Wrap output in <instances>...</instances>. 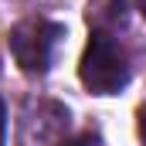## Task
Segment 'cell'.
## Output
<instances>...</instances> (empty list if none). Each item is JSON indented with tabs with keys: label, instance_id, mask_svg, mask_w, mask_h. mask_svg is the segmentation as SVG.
I'll list each match as a JSON object with an SVG mask.
<instances>
[{
	"label": "cell",
	"instance_id": "cell-1",
	"mask_svg": "<svg viewBox=\"0 0 146 146\" xmlns=\"http://www.w3.org/2000/svg\"><path fill=\"white\" fill-rule=\"evenodd\" d=\"M129 72L133 68H129V54H126L122 41H115L106 31H92L85 54H82V65H78L85 88L95 95H115L129 85Z\"/></svg>",
	"mask_w": 146,
	"mask_h": 146
},
{
	"label": "cell",
	"instance_id": "cell-2",
	"mask_svg": "<svg viewBox=\"0 0 146 146\" xmlns=\"http://www.w3.org/2000/svg\"><path fill=\"white\" fill-rule=\"evenodd\" d=\"M65 37V27L54 24V21H44V17H31V21H21L7 44H10V54L14 61L21 65V72L27 75H44L54 61V48L58 41Z\"/></svg>",
	"mask_w": 146,
	"mask_h": 146
},
{
	"label": "cell",
	"instance_id": "cell-5",
	"mask_svg": "<svg viewBox=\"0 0 146 146\" xmlns=\"http://www.w3.org/2000/svg\"><path fill=\"white\" fill-rule=\"evenodd\" d=\"M139 136H143V139H146V106H143V109H139Z\"/></svg>",
	"mask_w": 146,
	"mask_h": 146
},
{
	"label": "cell",
	"instance_id": "cell-3",
	"mask_svg": "<svg viewBox=\"0 0 146 146\" xmlns=\"http://www.w3.org/2000/svg\"><path fill=\"white\" fill-rule=\"evenodd\" d=\"M58 146H102V139L95 133H82V136H72V139H61Z\"/></svg>",
	"mask_w": 146,
	"mask_h": 146
},
{
	"label": "cell",
	"instance_id": "cell-4",
	"mask_svg": "<svg viewBox=\"0 0 146 146\" xmlns=\"http://www.w3.org/2000/svg\"><path fill=\"white\" fill-rule=\"evenodd\" d=\"M7 139V109H3V99H0V146Z\"/></svg>",
	"mask_w": 146,
	"mask_h": 146
}]
</instances>
